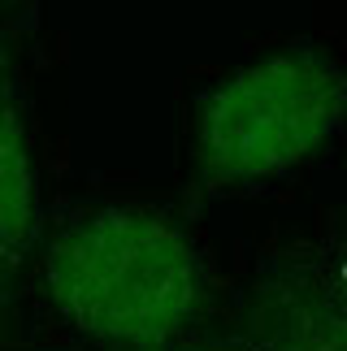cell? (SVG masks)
Instances as JSON below:
<instances>
[{
	"mask_svg": "<svg viewBox=\"0 0 347 351\" xmlns=\"http://www.w3.org/2000/svg\"><path fill=\"white\" fill-rule=\"evenodd\" d=\"M44 291L61 326L87 343H178L208 304V269L178 221L104 204L74 213L44 252Z\"/></svg>",
	"mask_w": 347,
	"mask_h": 351,
	"instance_id": "cell-1",
	"label": "cell"
},
{
	"mask_svg": "<svg viewBox=\"0 0 347 351\" xmlns=\"http://www.w3.org/2000/svg\"><path fill=\"white\" fill-rule=\"evenodd\" d=\"M343 117V70L326 48L291 44L239 65L204 96L195 165L213 191L287 178Z\"/></svg>",
	"mask_w": 347,
	"mask_h": 351,
	"instance_id": "cell-2",
	"label": "cell"
},
{
	"mask_svg": "<svg viewBox=\"0 0 347 351\" xmlns=\"http://www.w3.org/2000/svg\"><path fill=\"white\" fill-rule=\"evenodd\" d=\"M39 239V165L22 96L0 65V300L13 291Z\"/></svg>",
	"mask_w": 347,
	"mask_h": 351,
	"instance_id": "cell-3",
	"label": "cell"
}]
</instances>
